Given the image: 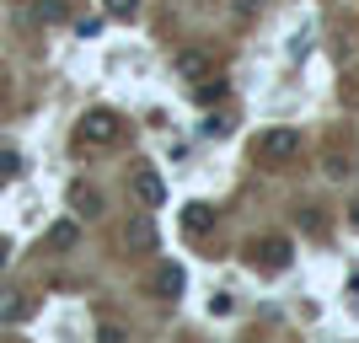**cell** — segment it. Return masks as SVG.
Instances as JSON below:
<instances>
[{
    "label": "cell",
    "instance_id": "16",
    "mask_svg": "<svg viewBox=\"0 0 359 343\" xmlns=\"http://www.w3.org/2000/svg\"><path fill=\"white\" fill-rule=\"evenodd\" d=\"M97 32H102V16H81L75 22V38H97Z\"/></svg>",
    "mask_w": 359,
    "mask_h": 343
},
{
    "label": "cell",
    "instance_id": "11",
    "mask_svg": "<svg viewBox=\"0 0 359 343\" xmlns=\"http://www.w3.org/2000/svg\"><path fill=\"white\" fill-rule=\"evenodd\" d=\"M75 209H81V215H97V209H102V194H97V188H75Z\"/></svg>",
    "mask_w": 359,
    "mask_h": 343
},
{
    "label": "cell",
    "instance_id": "19",
    "mask_svg": "<svg viewBox=\"0 0 359 343\" xmlns=\"http://www.w3.org/2000/svg\"><path fill=\"white\" fill-rule=\"evenodd\" d=\"M348 225H354V231H359V204H354V209H348Z\"/></svg>",
    "mask_w": 359,
    "mask_h": 343
},
{
    "label": "cell",
    "instance_id": "18",
    "mask_svg": "<svg viewBox=\"0 0 359 343\" xmlns=\"http://www.w3.org/2000/svg\"><path fill=\"white\" fill-rule=\"evenodd\" d=\"M6 263H11V241L0 236V269H6Z\"/></svg>",
    "mask_w": 359,
    "mask_h": 343
},
{
    "label": "cell",
    "instance_id": "15",
    "mask_svg": "<svg viewBox=\"0 0 359 343\" xmlns=\"http://www.w3.org/2000/svg\"><path fill=\"white\" fill-rule=\"evenodd\" d=\"M204 135H210V140H225V135H231V119H220V113H215V119H204Z\"/></svg>",
    "mask_w": 359,
    "mask_h": 343
},
{
    "label": "cell",
    "instance_id": "10",
    "mask_svg": "<svg viewBox=\"0 0 359 343\" xmlns=\"http://www.w3.org/2000/svg\"><path fill=\"white\" fill-rule=\"evenodd\" d=\"M102 11L118 16V22H135V16H140V0H102Z\"/></svg>",
    "mask_w": 359,
    "mask_h": 343
},
{
    "label": "cell",
    "instance_id": "13",
    "mask_svg": "<svg viewBox=\"0 0 359 343\" xmlns=\"http://www.w3.org/2000/svg\"><path fill=\"white\" fill-rule=\"evenodd\" d=\"M231 311H236L231 290H215V295H210V316H231Z\"/></svg>",
    "mask_w": 359,
    "mask_h": 343
},
{
    "label": "cell",
    "instance_id": "9",
    "mask_svg": "<svg viewBox=\"0 0 359 343\" xmlns=\"http://www.w3.org/2000/svg\"><path fill=\"white\" fill-rule=\"evenodd\" d=\"M32 16H38L43 27H54V22H65V0H38V6H32Z\"/></svg>",
    "mask_w": 359,
    "mask_h": 343
},
{
    "label": "cell",
    "instance_id": "3",
    "mask_svg": "<svg viewBox=\"0 0 359 343\" xmlns=\"http://www.w3.org/2000/svg\"><path fill=\"white\" fill-rule=\"evenodd\" d=\"M290 253H295V247H290L285 236H263V241H252V247H247V263H252V269H263V274H285V269H290Z\"/></svg>",
    "mask_w": 359,
    "mask_h": 343
},
{
    "label": "cell",
    "instance_id": "17",
    "mask_svg": "<svg viewBox=\"0 0 359 343\" xmlns=\"http://www.w3.org/2000/svg\"><path fill=\"white\" fill-rule=\"evenodd\" d=\"M0 172H6V177H16V172H22V156H16V150H0Z\"/></svg>",
    "mask_w": 359,
    "mask_h": 343
},
{
    "label": "cell",
    "instance_id": "14",
    "mask_svg": "<svg viewBox=\"0 0 359 343\" xmlns=\"http://www.w3.org/2000/svg\"><path fill=\"white\" fill-rule=\"evenodd\" d=\"M129 241H135V247H156V231H150V220H135V225H129Z\"/></svg>",
    "mask_w": 359,
    "mask_h": 343
},
{
    "label": "cell",
    "instance_id": "7",
    "mask_svg": "<svg viewBox=\"0 0 359 343\" xmlns=\"http://www.w3.org/2000/svg\"><path fill=\"white\" fill-rule=\"evenodd\" d=\"M182 225H188V236H204V231H215V209L210 204H182Z\"/></svg>",
    "mask_w": 359,
    "mask_h": 343
},
{
    "label": "cell",
    "instance_id": "5",
    "mask_svg": "<svg viewBox=\"0 0 359 343\" xmlns=\"http://www.w3.org/2000/svg\"><path fill=\"white\" fill-rule=\"evenodd\" d=\"M172 70H177L182 81H194V86H198V81H210V75H215V65L204 60L198 48H177V54H172Z\"/></svg>",
    "mask_w": 359,
    "mask_h": 343
},
{
    "label": "cell",
    "instance_id": "2",
    "mask_svg": "<svg viewBox=\"0 0 359 343\" xmlns=\"http://www.w3.org/2000/svg\"><path fill=\"white\" fill-rule=\"evenodd\" d=\"M252 156H257L263 166H285V161H295V156H300V129H269V135H257Z\"/></svg>",
    "mask_w": 359,
    "mask_h": 343
},
{
    "label": "cell",
    "instance_id": "1",
    "mask_svg": "<svg viewBox=\"0 0 359 343\" xmlns=\"http://www.w3.org/2000/svg\"><path fill=\"white\" fill-rule=\"evenodd\" d=\"M123 140V119L113 113V107H91L86 119L75 123V145L81 150H107Z\"/></svg>",
    "mask_w": 359,
    "mask_h": 343
},
{
    "label": "cell",
    "instance_id": "8",
    "mask_svg": "<svg viewBox=\"0 0 359 343\" xmlns=\"http://www.w3.org/2000/svg\"><path fill=\"white\" fill-rule=\"evenodd\" d=\"M27 295H22V290H0V322H6V328H11V322H27Z\"/></svg>",
    "mask_w": 359,
    "mask_h": 343
},
{
    "label": "cell",
    "instance_id": "12",
    "mask_svg": "<svg viewBox=\"0 0 359 343\" xmlns=\"http://www.w3.org/2000/svg\"><path fill=\"white\" fill-rule=\"evenodd\" d=\"M48 247H60V253H65V247H75V225H70V220H60L54 231H48Z\"/></svg>",
    "mask_w": 359,
    "mask_h": 343
},
{
    "label": "cell",
    "instance_id": "6",
    "mask_svg": "<svg viewBox=\"0 0 359 343\" xmlns=\"http://www.w3.org/2000/svg\"><path fill=\"white\" fill-rule=\"evenodd\" d=\"M135 199H140L145 209H161V204H166V182L156 177L150 166H140V172H135Z\"/></svg>",
    "mask_w": 359,
    "mask_h": 343
},
{
    "label": "cell",
    "instance_id": "4",
    "mask_svg": "<svg viewBox=\"0 0 359 343\" xmlns=\"http://www.w3.org/2000/svg\"><path fill=\"white\" fill-rule=\"evenodd\" d=\"M182 290H188V274H182L177 263H161V269L150 274V295L156 300H177Z\"/></svg>",
    "mask_w": 359,
    "mask_h": 343
}]
</instances>
